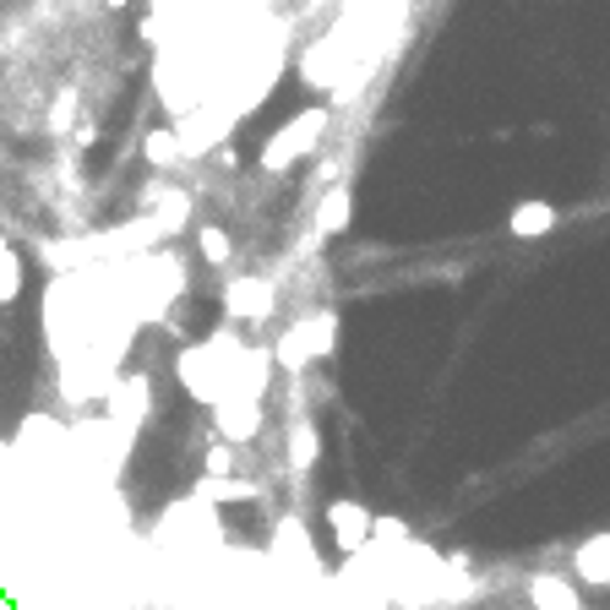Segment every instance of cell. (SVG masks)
<instances>
[{
  "label": "cell",
  "instance_id": "6da1fadb",
  "mask_svg": "<svg viewBox=\"0 0 610 610\" xmlns=\"http://www.w3.org/2000/svg\"><path fill=\"white\" fill-rule=\"evenodd\" d=\"M246 338L235 333V322L229 327H219L213 338H202V344H186L180 354H175V376H180V387L197 398V403H219L224 393H235L240 387V365H246Z\"/></svg>",
  "mask_w": 610,
  "mask_h": 610
},
{
  "label": "cell",
  "instance_id": "7a4b0ae2",
  "mask_svg": "<svg viewBox=\"0 0 610 610\" xmlns=\"http://www.w3.org/2000/svg\"><path fill=\"white\" fill-rule=\"evenodd\" d=\"M327 126H333V104H311V110H300L295 121H284V126L262 142L257 170H262V175H289L295 164H306V159L327 142Z\"/></svg>",
  "mask_w": 610,
  "mask_h": 610
},
{
  "label": "cell",
  "instance_id": "3957f363",
  "mask_svg": "<svg viewBox=\"0 0 610 610\" xmlns=\"http://www.w3.org/2000/svg\"><path fill=\"white\" fill-rule=\"evenodd\" d=\"M338 349V311H311L300 322H289L273 344V360L284 376H306L316 360H327Z\"/></svg>",
  "mask_w": 610,
  "mask_h": 610
},
{
  "label": "cell",
  "instance_id": "277c9868",
  "mask_svg": "<svg viewBox=\"0 0 610 610\" xmlns=\"http://www.w3.org/2000/svg\"><path fill=\"white\" fill-rule=\"evenodd\" d=\"M224 316L240 327V322H273L278 316V284L262 278V273H235L224 284Z\"/></svg>",
  "mask_w": 610,
  "mask_h": 610
},
{
  "label": "cell",
  "instance_id": "5b68a950",
  "mask_svg": "<svg viewBox=\"0 0 610 610\" xmlns=\"http://www.w3.org/2000/svg\"><path fill=\"white\" fill-rule=\"evenodd\" d=\"M104 420H115L121 431H142L148 420H153V382H148V371H121L115 382H110V393H104Z\"/></svg>",
  "mask_w": 610,
  "mask_h": 610
},
{
  "label": "cell",
  "instance_id": "8992f818",
  "mask_svg": "<svg viewBox=\"0 0 610 610\" xmlns=\"http://www.w3.org/2000/svg\"><path fill=\"white\" fill-rule=\"evenodd\" d=\"M322 518H327V534H333V545H338L344 556H360V550L371 545L376 512H371L365 501H354V496H333V501L322 507Z\"/></svg>",
  "mask_w": 610,
  "mask_h": 610
},
{
  "label": "cell",
  "instance_id": "52a82bcc",
  "mask_svg": "<svg viewBox=\"0 0 610 610\" xmlns=\"http://www.w3.org/2000/svg\"><path fill=\"white\" fill-rule=\"evenodd\" d=\"M213 436H219V441H235V447H246L251 436H262V398H251V393H224V398L213 403Z\"/></svg>",
  "mask_w": 610,
  "mask_h": 610
},
{
  "label": "cell",
  "instance_id": "ba28073f",
  "mask_svg": "<svg viewBox=\"0 0 610 610\" xmlns=\"http://www.w3.org/2000/svg\"><path fill=\"white\" fill-rule=\"evenodd\" d=\"M567 572H572L577 588H610V528L583 534L567 556Z\"/></svg>",
  "mask_w": 610,
  "mask_h": 610
},
{
  "label": "cell",
  "instance_id": "9c48e42d",
  "mask_svg": "<svg viewBox=\"0 0 610 610\" xmlns=\"http://www.w3.org/2000/svg\"><path fill=\"white\" fill-rule=\"evenodd\" d=\"M316 463H322V431H316V420L300 409V414L284 420V469H289L295 480H306Z\"/></svg>",
  "mask_w": 610,
  "mask_h": 610
},
{
  "label": "cell",
  "instance_id": "30bf717a",
  "mask_svg": "<svg viewBox=\"0 0 610 610\" xmlns=\"http://www.w3.org/2000/svg\"><path fill=\"white\" fill-rule=\"evenodd\" d=\"M349 224H354V191H349V180H338V186L322 191V202H316V213H311V240H333V235H344Z\"/></svg>",
  "mask_w": 610,
  "mask_h": 610
},
{
  "label": "cell",
  "instance_id": "8fae6325",
  "mask_svg": "<svg viewBox=\"0 0 610 610\" xmlns=\"http://www.w3.org/2000/svg\"><path fill=\"white\" fill-rule=\"evenodd\" d=\"M556 224H561V208L545 202V197H528V202H518V208L507 213V229H512L518 240H539V235H550Z\"/></svg>",
  "mask_w": 610,
  "mask_h": 610
},
{
  "label": "cell",
  "instance_id": "7c38bea8",
  "mask_svg": "<svg viewBox=\"0 0 610 610\" xmlns=\"http://www.w3.org/2000/svg\"><path fill=\"white\" fill-rule=\"evenodd\" d=\"M197 496H202V501H262L267 485H262V480H235V474H229V480H202Z\"/></svg>",
  "mask_w": 610,
  "mask_h": 610
},
{
  "label": "cell",
  "instance_id": "4fadbf2b",
  "mask_svg": "<svg viewBox=\"0 0 610 610\" xmlns=\"http://www.w3.org/2000/svg\"><path fill=\"white\" fill-rule=\"evenodd\" d=\"M197 251H202V262H208L213 273H224V267L235 262V240H229L224 224H202V229H197Z\"/></svg>",
  "mask_w": 610,
  "mask_h": 610
},
{
  "label": "cell",
  "instance_id": "5bb4252c",
  "mask_svg": "<svg viewBox=\"0 0 610 610\" xmlns=\"http://www.w3.org/2000/svg\"><path fill=\"white\" fill-rule=\"evenodd\" d=\"M17 300H23V257L0 235V306H17Z\"/></svg>",
  "mask_w": 610,
  "mask_h": 610
},
{
  "label": "cell",
  "instance_id": "9a60e30c",
  "mask_svg": "<svg viewBox=\"0 0 610 610\" xmlns=\"http://www.w3.org/2000/svg\"><path fill=\"white\" fill-rule=\"evenodd\" d=\"M142 159H148L153 170H175V164H186V159H180V142H175V126L148 132V137H142Z\"/></svg>",
  "mask_w": 610,
  "mask_h": 610
},
{
  "label": "cell",
  "instance_id": "2e32d148",
  "mask_svg": "<svg viewBox=\"0 0 610 610\" xmlns=\"http://www.w3.org/2000/svg\"><path fill=\"white\" fill-rule=\"evenodd\" d=\"M235 469H240V447L213 436V441L202 447V480H229Z\"/></svg>",
  "mask_w": 610,
  "mask_h": 610
},
{
  "label": "cell",
  "instance_id": "e0dca14e",
  "mask_svg": "<svg viewBox=\"0 0 610 610\" xmlns=\"http://www.w3.org/2000/svg\"><path fill=\"white\" fill-rule=\"evenodd\" d=\"M104 7H110V12H126V7H132V0H104Z\"/></svg>",
  "mask_w": 610,
  "mask_h": 610
}]
</instances>
